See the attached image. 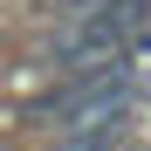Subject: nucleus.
I'll use <instances>...</instances> for the list:
<instances>
[{
  "label": "nucleus",
  "mask_w": 151,
  "mask_h": 151,
  "mask_svg": "<svg viewBox=\"0 0 151 151\" xmlns=\"http://www.w3.org/2000/svg\"><path fill=\"white\" fill-rule=\"evenodd\" d=\"M137 89H144L137 55H117V62H96V69H62L48 110H55L62 131H69V124H110V117H131Z\"/></svg>",
  "instance_id": "1"
},
{
  "label": "nucleus",
  "mask_w": 151,
  "mask_h": 151,
  "mask_svg": "<svg viewBox=\"0 0 151 151\" xmlns=\"http://www.w3.org/2000/svg\"><path fill=\"white\" fill-rule=\"evenodd\" d=\"M48 48H55V69H96V62L137 55L131 28H124L110 7H69L55 21V35H48Z\"/></svg>",
  "instance_id": "2"
},
{
  "label": "nucleus",
  "mask_w": 151,
  "mask_h": 151,
  "mask_svg": "<svg viewBox=\"0 0 151 151\" xmlns=\"http://www.w3.org/2000/svg\"><path fill=\"white\" fill-rule=\"evenodd\" d=\"M62 7H96V0H62Z\"/></svg>",
  "instance_id": "3"
}]
</instances>
